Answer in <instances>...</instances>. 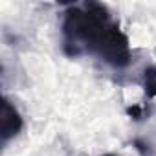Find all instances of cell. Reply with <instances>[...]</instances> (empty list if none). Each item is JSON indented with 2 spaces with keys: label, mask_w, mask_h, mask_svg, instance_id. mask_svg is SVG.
<instances>
[{
  "label": "cell",
  "mask_w": 156,
  "mask_h": 156,
  "mask_svg": "<svg viewBox=\"0 0 156 156\" xmlns=\"http://www.w3.org/2000/svg\"><path fill=\"white\" fill-rule=\"evenodd\" d=\"M61 44L66 57L92 55L123 70L130 62L129 37L112 19L108 8L99 2L72 4L61 22Z\"/></svg>",
  "instance_id": "obj_1"
},
{
  "label": "cell",
  "mask_w": 156,
  "mask_h": 156,
  "mask_svg": "<svg viewBox=\"0 0 156 156\" xmlns=\"http://www.w3.org/2000/svg\"><path fill=\"white\" fill-rule=\"evenodd\" d=\"M24 127L22 116L19 114V110L15 108V105L4 98V105H2V145H6L11 138H15Z\"/></svg>",
  "instance_id": "obj_2"
},
{
  "label": "cell",
  "mask_w": 156,
  "mask_h": 156,
  "mask_svg": "<svg viewBox=\"0 0 156 156\" xmlns=\"http://www.w3.org/2000/svg\"><path fill=\"white\" fill-rule=\"evenodd\" d=\"M143 92L149 99L156 98V64H151L143 72Z\"/></svg>",
  "instance_id": "obj_3"
},
{
  "label": "cell",
  "mask_w": 156,
  "mask_h": 156,
  "mask_svg": "<svg viewBox=\"0 0 156 156\" xmlns=\"http://www.w3.org/2000/svg\"><path fill=\"white\" fill-rule=\"evenodd\" d=\"M105 156H116V154H105Z\"/></svg>",
  "instance_id": "obj_4"
}]
</instances>
